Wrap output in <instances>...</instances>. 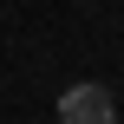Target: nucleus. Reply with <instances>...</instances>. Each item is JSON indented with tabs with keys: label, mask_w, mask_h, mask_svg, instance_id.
<instances>
[{
	"label": "nucleus",
	"mask_w": 124,
	"mask_h": 124,
	"mask_svg": "<svg viewBox=\"0 0 124 124\" xmlns=\"http://www.w3.org/2000/svg\"><path fill=\"white\" fill-rule=\"evenodd\" d=\"M59 124H118V105L105 85H72L59 98Z\"/></svg>",
	"instance_id": "1"
}]
</instances>
